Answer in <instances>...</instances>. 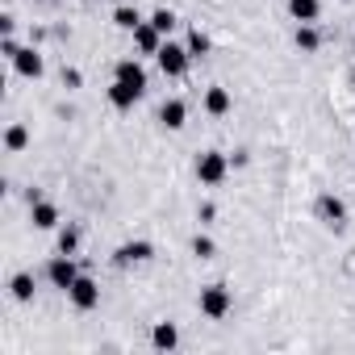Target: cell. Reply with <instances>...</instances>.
Returning <instances> with one entry per match:
<instances>
[{"mask_svg":"<svg viewBox=\"0 0 355 355\" xmlns=\"http://www.w3.org/2000/svg\"><path fill=\"white\" fill-rule=\"evenodd\" d=\"M155 63H159V71H163V76H171V80H175V76H184V71H189L193 55H189V46H180V42H171V38H167V42L159 46Z\"/></svg>","mask_w":355,"mask_h":355,"instance_id":"1","label":"cell"},{"mask_svg":"<svg viewBox=\"0 0 355 355\" xmlns=\"http://www.w3.org/2000/svg\"><path fill=\"white\" fill-rule=\"evenodd\" d=\"M230 175V155H222V150H205V155H197V180L201 184H222Z\"/></svg>","mask_w":355,"mask_h":355,"instance_id":"2","label":"cell"},{"mask_svg":"<svg viewBox=\"0 0 355 355\" xmlns=\"http://www.w3.org/2000/svg\"><path fill=\"white\" fill-rule=\"evenodd\" d=\"M230 309H234V297H230L226 284H205V288H201V313H205L209 322H222Z\"/></svg>","mask_w":355,"mask_h":355,"instance_id":"3","label":"cell"},{"mask_svg":"<svg viewBox=\"0 0 355 355\" xmlns=\"http://www.w3.org/2000/svg\"><path fill=\"white\" fill-rule=\"evenodd\" d=\"M46 280H51L55 288H63V293H67V288L80 280V263H76V255H63V251H59V255L46 263Z\"/></svg>","mask_w":355,"mask_h":355,"instance_id":"4","label":"cell"},{"mask_svg":"<svg viewBox=\"0 0 355 355\" xmlns=\"http://www.w3.org/2000/svg\"><path fill=\"white\" fill-rule=\"evenodd\" d=\"M67 297H71V305H76L80 313H88V309H96V305H101V284H96L92 276H84V272H80V280L67 288Z\"/></svg>","mask_w":355,"mask_h":355,"instance_id":"5","label":"cell"},{"mask_svg":"<svg viewBox=\"0 0 355 355\" xmlns=\"http://www.w3.org/2000/svg\"><path fill=\"white\" fill-rule=\"evenodd\" d=\"M146 259H155V247L146 239H130V243H121L113 251V263L117 268H134V263H146Z\"/></svg>","mask_w":355,"mask_h":355,"instance_id":"6","label":"cell"},{"mask_svg":"<svg viewBox=\"0 0 355 355\" xmlns=\"http://www.w3.org/2000/svg\"><path fill=\"white\" fill-rule=\"evenodd\" d=\"M318 222H322L326 230H343V226H347V205H343L334 193L318 197Z\"/></svg>","mask_w":355,"mask_h":355,"instance_id":"7","label":"cell"},{"mask_svg":"<svg viewBox=\"0 0 355 355\" xmlns=\"http://www.w3.org/2000/svg\"><path fill=\"white\" fill-rule=\"evenodd\" d=\"M184 121H189V105L180 96H171V101L159 105V125L163 130H184Z\"/></svg>","mask_w":355,"mask_h":355,"instance_id":"8","label":"cell"},{"mask_svg":"<svg viewBox=\"0 0 355 355\" xmlns=\"http://www.w3.org/2000/svg\"><path fill=\"white\" fill-rule=\"evenodd\" d=\"M13 67H17V76H26V80H38V76L46 71V63H42V55H38L34 46H21V51L13 55Z\"/></svg>","mask_w":355,"mask_h":355,"instance_id":"9","label":"cell"},{"mask_svg":"<svg viewBox=\"0 0 355 355\" xmlns=\"http://www.w3.org/2000/svg\"><path fill=\"white\" fill-rule=\"evenodd\" d=\"M167 38L150 26V21H142L138 30H134V46H138V55H159V46H163Z\"/></svg>","mask_w":355,"mask_h":355,"instance_id":"10","label":"cell"},{"mask_svg":"<svg viewBox=\"0 0 355 355\" xmlns=\"http://www.w3.org/2000/svg\"><path fill=\"white\" fill-rule=\"evenodd\" d=\"M113 80H121V84L138 88V92H146V71H142V63H138V59H121V63H117V71H113Z\"/></svg>","mask_w":355,"mask_h":355,"instance_id":"11","label":"cell"},{"mask_svg":"<svg viewBox=\"0 0 355 355\" xmlns=\"http://www.w3.org/2000/svg\"><path fill=\"white\" fill-rule=\"evenodd\" d=\"M30 222H34L38 230H55V226H59V205H51V201L38 197V201L30 205Z\"/></svg>","mask_w":355,"mask_h":355,"instance_id":"12","label":"cell"},{"mask_svg":"<svg viewBox=\"0 0 355 355\" xmlns=\"http://www.w3.org/2000/svg\"><path fill=\"white\" fill-rule=\"evenodd\" d=\"M150 347H155V351H175V347H180V330H175L171 322H155V330H150Z\"/></svg>","mask_w":355,"mask_h":355,"instance_id":"13","label":"cell"},{"mask_svg":"<svg viewBox=\"0 0 355 355\" xmlns=\"http://www.w3.org/2000/svg\"><path fill=\"white\" fill-rule=\"evenodd\" d=\"M138 101H142V92H138V88H130V84L113 80V88H109V105H113V109H134Z\"/></svg>","mask_w":355,"mask_h":355,"instance_id":"14","label":"cell"},{"mask_svg":"<svg viewBox=\"0 0 355 355\" xmlns=\"http://www.w3.org/2000/svg\"><path fill=\"white\" fill-rule=\"evenodd\" d=\"M288 13H293L297 21L313 26V21H318V13H322V0H288Z\"/></svg>","mask_w":355,"mask_h":355,"instance_id":"15","label":"cell"},{"mask_svg":"<svg viewBox=\"0 0 355 355\" xmlns=\"http://www.w3.org/2000/svg\"><path fill=\"white\" fill-rule=\"evenodd\" d=\"M293 42H297V51H305V55H313V51L322 46V34H318L313 26H305V21H297V34H293Z\"/></svg>","mask_w":355,"mask_h":355,"instance_id":"16","label":"cell"},{"mask_svg":"<svg viewBox=\"0 0 355 355\" xmlns=\"http://www.w3.org/2000/svg\"><path fill=\"white\" fill-rule=\"evenodd\" d=\"M230 105H234V101H230V92H226V88H209V92H205V113L226 117V113H230Z\"/></svg>","mask_w":355,"mask_h":355,"instance_id":"17","label":"cell"},{"mask_svg":"<svg viewBox=\"0 0 355 355\" xmlns=\"http://www.w3.org/2000/svg\"><path fill=\"white\" fill-rule=\"evenodd\" d=\"M9 293H13V301H34V272H17L9 280Z\"/></svg>","mask_w":355,"mask_h":355,"instance_id":"18","label":"cell"},{"mask_svg":"<svg viewBox=\"0 0 355 355\" xmlns=\"http://www.w3.org/2000/svg\"><path fill=\"white\" fill-rule=\"evenodd\" d=\"M113 26H117V30H125V34H134V30L142 26V13H138V9H130V5H121V9H113Z\"/></svg>","mask_w":355,"mask_h":355,"instance_id":"19","label":"cell"},{"mask_svg":"<svg viewBox=\"0 0 355 355\" xmlns=\"http://www.w3.org/2000/svg\"><path fill=\"white\" fill-rule=\"evenodd\" d=\"M26 142H30V130H26V125H9V130H5V150L17 155V150H26Z\"/></svg>","mask_w":355,"mask_h":355,"instance_id":"20","label":"cell"},{"mask_svg":"<svg viewBox=\"0 0 355 355\" xmlns=\"http://www.w3.org/2000/svg\"><path fill=\"white\" fill-rule=\"evenodd\" d=\"M184 46H189L193 59H205V55H209V38H205L201 30H189V42H184Z\"/></svg>","mask_w":355,"mask_h":355,"instance_id":"21","label":"cell"},{"mask_svg":"<svg viewBox=\"0 0 355 355\" xmlns=\"http://www.w3.org/2000/svg\"><path fill=\"white\" fill-rule=\"evenodd\" d=\"M59 251H63V255H76V251H80V230H76V226H63V230H59Z\"/></svg>","mask_w":355,"mask_h":355,"instance_id":"22","label":"cell"},{"mask_svg":"<svg viewBox=\"0 0 355 355\" xmlns=\"http://www.w3.org/2000/svg\"><path fill=\"white\" fill-rule=\"evenodd\" d=\"M150 26L167 38V34H171V26H175V13H171V9H155V13H150Z\"/></svg>","mask_w":355,"mask_h":355,"instance_id":"23","label":"cell"},{"mask_svg":"<svg viewBox=\"0 0 355 355\" xmlns=\"http://www.w3.org/2000/svg\"><path fill=\"white\" fill-rule=\"evenodd\" d=\"M193 255H197V259H214V255H218V243H214L209 234H197V239H193Z\"/></svg>","mask_w":355,"mask_h":355,"instance_id":"24","label":"cell"},{"mask_svg":"<svg viewBox=\"0 0 355 355\" xmlns=\"http://www.w3.org/2000/svg\"><path fill=\"white\" fill-rule=\"evenodd\" d=\"M17 51H21V46L13 42V34H5V42H0V55H5V59L13 63V55H17Z\"/></svg>","mask_w":355,"mask_h":355,"instance_id":"25","label":"cell"},{"mask_svg":"<svg viewBox=\"0 0 355 355\" xmlns=\"http://www.w3.org/2000/svg\"><path fill=\"white\" fill-rule=\"evenodd\" d=\"M63 84H67V88H80V71H76V67H63Z\"/></svg>","mask_w":355,"mask_h":355,"instance_id":"26","label":"cell"},{"mask_svg":"<svg viewBox=\"0 0 355 355\" xmlns=\"http://www.w3.org/2000/svg\"><path fill=\"white\" fill-rule=\"evenodd\" d=\"M214 218H218V209H214V205H209V201H205V205H201V209H197V222H214Z\"/></svg>","mask_w":355,"mask_h":355,"instance_id":"27","label":"cell"}]
</instances>
